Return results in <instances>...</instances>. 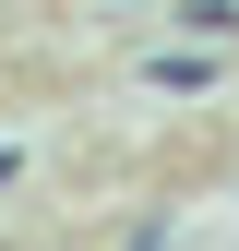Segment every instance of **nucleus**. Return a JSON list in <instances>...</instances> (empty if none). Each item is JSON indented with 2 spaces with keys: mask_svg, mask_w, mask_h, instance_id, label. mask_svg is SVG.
<instances>
[{
  "mask_svg": "<svg viewBox=\"0 0 239 251\" xmlns=\"http://www.w3.org/2000/svg\"><path fill=\"white\" fill-rule=\"evenodd\" d=\"M0 251H12V239H0Z\"/></svg>",
  "mask_w": 239,
  "mask_h": 251,
  "instance_id": "nucleus-1",
  "label": "nucleus"
}]
</instances>
